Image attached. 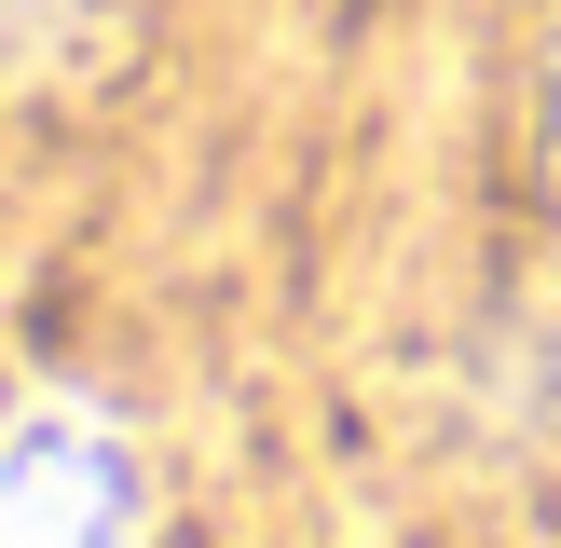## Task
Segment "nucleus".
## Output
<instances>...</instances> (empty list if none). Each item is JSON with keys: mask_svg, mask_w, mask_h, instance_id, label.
Returning a JSON list of instances; mask_svg holds the SVG:
<instances>
[{"mask_svg": "<svg viewBox=\"0 0 561 548\" xmlns=\"http://www.w3.org/2000/svg\"><path fill=\"white\" fill-rule=\"evenodd\" d=\"M0 548H124V438L42 411L0 438Z\"/></svg>", "mask_w": 561, "mask_h": 548, "instance_id": "nucleus-1", "label": "nucleus"}]
</instances>
